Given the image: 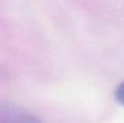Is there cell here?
Instances as JSON below:
<instances>
[{
	"label": "cell",
	"instance_id": "cell-1",
	"mask_svg": "<svg viewBox=\"0 0 124 123\" xmlns=\"http://www.w3.org/2000/svg\"><path fill=\"white\" fill-rule=\"evenodd\" d=\"M0 123H42L31 112L15 106L5 105L0 109Z\"/></svg>",
	"mask_w": 124,
	"mask_h": 123
},
{
	"label": "cell",
	"instance_id": "cell-2",
	"mask_svg": "<svg viewBox=\"0 0 124 123\" xmlns=\"http://www.w3.org/2000/svg\"><path fill=\"white\" fill-rule=\"evenodd\" d=\"M115 97H116L118 103H121L122 105H124V81L117 87V89L115 92Z\"/></svg>",
	"mask_w": 124,
	"mask_h": 123
}]
</instances>
